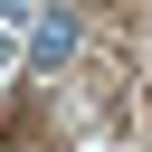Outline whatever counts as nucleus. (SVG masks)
<instances>
[{"label": "nucleus", "mask_w": 152, "mask_h": 152, "mask_svg": "<svg viewBox=\"0 0 152 152\" xmlns=\"http://www.w3.org/2000/svg\"><path fill=\"white\" fill-rule=\"evenodd\" d=\"M28 57H38V66H48V76H57V66H66V57H76V10H48V19H38V28H28Z\"/></svg>", "instance_id": "obj_1"}, {"label": "nucleus", "mask_w": 152, "mask_h": 152, "mask_svg": "<svg viewBox=\"0 0 152 152\" xmlns=\"http://www.w3.org/2000/svg\"><path fill=\"white\" fill-rule=\"evenodd\" d=\"M10 57H19V38H10V28H0V66H10Z\"/></svg>", "instance_id": "obj_2"}]
</instances>
